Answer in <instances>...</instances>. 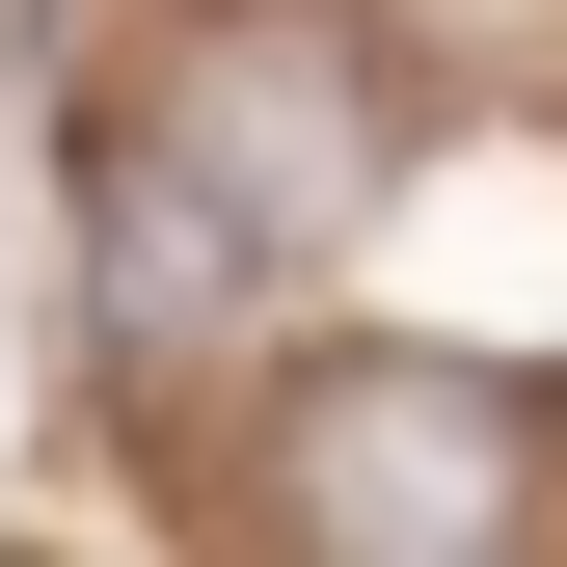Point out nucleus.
I'll return each instance as SVG.
<instances>
[{
    "label": "nucleus",
    "instance_id": "2",
    "mask_svg": "<svg viewBox=\"0 0 567 567\" xmlns=\"http://www.w3.org/2000/svg\"><path fill=\"white\" fill-rule=\"evenodd\" d=\"M270 298H298V217H270L189 109H109L82 135V324L109 351H244Z\"/></svg>",
    "mask_w": 567,
    "mask_h": 567
},
{
    "label": "nucleus",
    "instance_id": "1",
    "mask_svg": "<svg viewBox=\"0 0 567 567\" xmlns=\"http://www.w3.org/2000/svg\"><path fill=\"white\" fill-rule=\"evenodd\" d=\"M298 540H351V567H460V540H514V514H567V433L514 379H460V351H351V379H298Z\"/></svg>",
    "mask_w": 567,
    "mask_h": 567
},
{
    "label": "nucleus",
    "instance_id": "3",
    "mask_svg": "<svg viewBox=\"0 0 567 567\" xmlns=\"http://www.w3.org/2000/svg\"><path fill=\"white\" fill-rule=\"evenodd\" d=\"M163 109H189V135H217V163H244V189H270V217H298V244L351 217V189H379V82H351V54H324V28H270V0H244V28H217V54H189V82H163Z\"/></svg>",
    "mask_w": 567,
    "mask_h": 567
}]
</instances>
